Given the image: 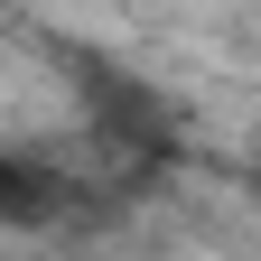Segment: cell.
Masks as SVG:
<instances>
[{
	"label": "cell",
	"instance_id": "cell-1",
	"mask_svg": "<svg viewBox=\"0 0 261 261\" xmlns=\"http://www.w3.org/2000/svg\"><path fill=\"white\" fill-rule=\"evenodd\" d=\"M75 75H84V103H93V121H103L112 149H140V159L168 149V112H159L130 75H112V65H93V56H75Z\"/></svg>",
	"mask_w": 261,
	"mask_h": 261
}]
</instances>
